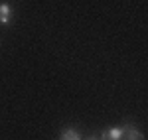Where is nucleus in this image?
Returning <instances> with one entry per match:
<instances>
[{"label": "nucleus", "mask_w": 148, "mask_h": 140, "mask_svg": "<svg viewBox=\"0 0 148 140\" xmlns=\"http://www.w3.org/2000/svg\"><path fill=\"white\" fill-rule=\"evenodd\" d=\"M125 138V128H109L101 134V140H123Z\"/></svg>", "instance_id": "1"}, {"label": "nucleus", "mask_w": 148, "mask_h": 140, "mask_svg": "<svg viewBox=\"0 0 148 140\" xmlns=\"http://www.w3.org/2000/svg\"><path fill=\"white\" fill-rule=\"evenodd\" d=\"M12 20V8L10 4H6V2H0V24H4V26H8Z\"/></svg>", "instance_id": "2"}, {"label": "nucleus", "mask_w": 148, "mask_h": 140, "mask_svg": "<svg viewBox=\"0 0 148 140\" xmlns=\"http://www.w3.org/2000/svg\"><path fill=\"white\" fill-rule=\"evenodd\" d=\"M125 134L128 140H144V136H142V132L138 128H134V126H128V128H125Z\"/></svg>", "instance_id": "3"}, {"label": "nucleus", "mask_w": 148, "mask_h": 140, "mask_svg": "<svg viewBox=\"0 0 148 140\" xmlns=\"http://www.w3.org/2000/svg\"><path fill=\"white\" fill-rule=\"evenodd\" d=\"M61 140H81V134L75 128H65L61 132Z\"/></svg>", "instance_id": "4"}]
</instances>
